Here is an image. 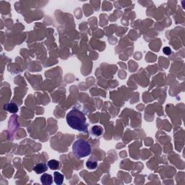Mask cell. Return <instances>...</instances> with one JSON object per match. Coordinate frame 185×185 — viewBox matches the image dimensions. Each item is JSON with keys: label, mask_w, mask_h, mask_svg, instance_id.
I'll return each mask as SVG.
<instances>
[{"label": "cell", "mask_w": 185, "mask_h": 185, "mask_svg": "<svg viewBox=\"0 0 185 185\" xmlns=\"http://www.w3.org/2000/svg\"><path fill=\"white\" fill-rule=\"evenodd\" d=\"M67 124L73 129L80 132H87L88 124L84 113L80 110L74 109L67 115Z\"/></svg>", "instance_id": "obj_1"}, {"label": "cell", "mask_w": 185, "mask_h": 185, "mask_svg": "<svg viewBox=\"0 0 185 185\" xmlns=\"http://www.w3.org/2000/svg\"><path fill=\"white\" fill-rule=\"evenodd\" d=\"M48 167L45 163H38L36 164V166L33 167V171L36 173L37 174H43V173L46 172L47 171Z\"/></svg>", "instance_id": "obj_3"}, {"label": "cell", "mask_w": 185, "mask_h": 185, "mask_svg": "<svg viewBox=\"0 0 185 185\" xmlns=\"http://www.w3.org/2000/svg\"><path fill=\"white\" fill-rule=\"evenodd\" d=\"M48 166H49L51 169L56 170L59 169L60 163L58 161H56V160L54 159L50 160L49 162H48Z\"/></svg>", "instance_id": "obj_7"}, {"label": "cell", "mask_w": 185, "mask_h": 185, "mask_svg": "<svg viewBox=\"0 0 185 185\" xmlns=\"http://www.w3.org/2000/svg\"><path fill=\"white\" fill-rule=\"evenodd\" d=\"M4 109L5 111L12 113V114L17 113L18 111V106H17L15 104H14V103H9V104H7L6 105H4Z\"/></svg>", "instance_id": "obj_5"}, {"label": "cell", "mask_w": 185, "mask_h": 185, "mask_svg": "<svg viewBox=\"0 0 185 185\" xmlns=\"http://www.w3.org/2000/svg\"><path fill=\"white\" fill-rule=\"evenodd\" d=\"M91 132H92V134L95 136H101L102 135L103 132H104V129L103 128L101 127V126H98L96 125L94 127H93L92 129H91Z\"/></svg>", "instance_id": "obj_8"}, {"label": "cell", "mask_w": 185, "mask_h": 185, "mask_svg": "<svg viewBox=\"0 0 185 185\" xmlns=\"http://www.w3.org/2000/svg\"><path fill=\"white\" fill-rule=\"evenodd\" d=\"M163 53L166 55L171 54V50L169 47H165L164 49H163Z\"/></svg>", "instance_id": "obj_10"}, {"label": "cell", "mask_w": 185, "mask_h": 185, "mask_svg": "<svg viewBox=\"0 0 185 185\" xmlns=\"http://www.w3.org/2000/svg\"><path fill=\"white\" fill-rule=\"evenodd\" d=\"M41 181L44 185H50L52 184V176L48 174H44L41 176Z\"/></svg>", "instance_id": "obj_4"}, {"label": "cell", "mask_w": 185, "mask_h": 185, "mask_svg": "<svg viewBox=\"0 0 185 185\" xmlns=\"http://www.w3.org/2000/svg\"><path fill=\"white\" fill-rule=\"evenodd\" d=\"M54 179L55 183L56 184L61 185L62 184L63 181H64V176L61 174H60L59 172L56 171V172L54 173Z\"/></svg>", "instance_id": "obj_6"}, {"label": "cell", "mask_w": 185, "mask_h": 185, "mask_svg": "<svg viewBox=\"0 0 185 185\" xmlns=\"http://www.w3.org/2000/svg\"><path fill=\"white\" fill-rule=\"evenodd\" d=\"M72 152L78 158H81L89 156L91 153V146L87 140L80 139L73 143Z\"/></svg>", "instance_id": "obj_2"}, {"label": "cell", "mask_w": 185, "mask_h": 185, "mask_svg": "<svg viewBox=\"0 0 185 185\" xmlns=\"http://www.w3.org/2000/svg\"><path fill=\"white\" fill-rule=\"evenodd\" d=\"M98 166V163L96 162V161H91V160H89V161H87L86 163V166H87L88 169H95L97 168Z\"/></svg>", "instance_id": "obj_9"}]
</instances>
